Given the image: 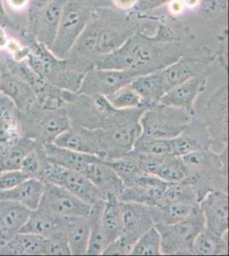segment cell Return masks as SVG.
Returning <instances> with one entry per match:
<instances>
[{"instance_id":"obj_1","label":"cell","mask_w":229,"mask_h":256,"mask_svg":"<svg viewBox=\"0 0 229 256\" xmlns=\"http://www.w3.org/2000/svg\"><path fill=\"white\" fill-rule=\"evenodd\" d=\"M190 48L170 26L159 25L153 35L138 30L117 49L97 59L93 68L129 70L140 74L162 70L185 55Z\"/></svg>"},{"instance_id":"obj_2","label":"cell","mask_w":229,"mask_h":256,"mask_svg":"<svg viewBox=\"0 0 229 256\" xmlns=\"http://www.w3.org/2000/svg\"><path fill=\"white\" fill-rule=\"evenodd\" d=\"M181 159L187 171L185 180L194 187L199 202L211 190L227 192V148L220 153L211 148L192 152Z\"/></svg>"},{"instance_id":"obj_3","label":"cell","mask_w":229,"mask_h":256,"mask_svg":"<svg viewBox=\"0 0 229 256\" xmlns=\"http://www.w3.org/2000/svg\"><path fill=\"white\" fill-rule=\"evenodd\" d=\"M22 137L30 138L41 143H53L58 135L71 128L65 108H45L38 102L25 113L19 111Z\"/></svg>"},{"instance_id":"obj_4","label":"cell","mask_w":229,"mask_h":256,"mask_svg":"<svg viewBox=\"0 0 229 256\" xmlns=\"http://www.w3.org/2000/svg\"><path fill=\"white\" fill-rule=\"evenodd\" d=\"M93 7L86 0H67L62 13L60 22L51 52L56 58L65 60L74 44L90 20Z\"/></svg>"},{"instance_id":"obj_5","label":"cell","mask_w":229,"mask_h":256,"mask_svg":"<svg viewBox=\"0 0 229 256\" xmlns=\"http://www.w3.org/2000/svg\"><path fill=\"white\" fill-rule=\"evenodd\" d=\"M194 116L181 108L157 104L147 108L139 119L141 134L146 137L172 140L182 132Z\"/></svg>"},{"instance_id":"obj_6","label":"cell","mask_w":229,"mask_h":256,"mask_svg":"<svg viewBox=\"0 0 229 256\" xmlns=\"http://www.w3.org/2000/svg\"><path fill=\"white\" fill-rule=\"evenodd\" d=\"M195 117L203 123L211 140V148L220 153L228 144V86L224 84L215 89L203 104Z\"/></svg>"},{"instance_id":"obj_7","label":"cell","mask_w":229,"mask_h":256,"mask_svg":"<svg viewBox=\"0 0 229 256\" xmlns=\"http://www.w3.org/2000/svg\"><path fill=\"white\" fill-rule=\"evenodd\" d=\"M161 236V252L164 256H192L195 238L204 228L199 206L187 218L173 224H155Z\"/></svg>"},{"instance_id":"obj_8","label":"cell","mask_w":229,"mask_h":256,"mask_svg":"<svg viewBox=\"0 0 229 256\" xmlns=\"http://www.w3.org/2000/svg\"><path fill=\"white\" fill-rule=\"evenodd\" d=\"M101 28L99 36L98 52L99 56L106 55L119 48L131 35L139 28V22L133 16L110 7H98Z\"/></svg>"},{"instance_id":"obj_9","label":"cell","mask_w":229,"mask_h":256,"mask_svg":"<svg viewBox=\"0 0 229 256\" xmlns=\"http://www.w3.org/2000/svg\"><path fill=\"white\" fill-rule=\"evenodd\" d=\"M41 180L45 183L54 184L64 187L90 205L105 200L101 192L83 172L64 168L50 162L48 160L44 166Z\"/></svg>"},{"instance_id":"obj_10","label":"cell","mask_w":229,"mask_h":256,"mask_svg":"<svg viewBox=\"0 0 229 256\" xmlns=\"http://www.w3.org/2000/svg\"><path fill=\"white\" fill-rule=\"evenodd\" d=\"M100 28V16L98 7H96L85 30L65 59L69 70L85 74L93 68L96 60L99 58L98 44Z\"/></svg>"},{"instance_id":"obj_11","label":"cell","mask_w":229,"mask_h":256,"mask_svg":"<svg viewBox=\"0 0 229 256\" xmlns=\"http://www.w3.org/2000/svg\"><path fill=\"white\" fill-rule=\"evenodd\" d=\"M140 74L129 70L92 68L84 74L79 92L87 96H110L130 84Z\"/></svg>"},{"instance_id":"obj_12","label":"cell","mask_w":229,"mask_h":256,"mask_svg":"<svg viewBox=\"0 0 229 256\" xmlns=\"http://www.w3.org/2000/svg\"><path fill=\"white\" fill-rule=\"evenodd\" d=\"M92 205L85 202L64 187L46 183L39 210L62 217L87 216Z\"/></svg>"},{"instance_id":"obj_13","label":"cell","mask_w":229,"mask_h":256,"mask_svg":"<svg viewBox=\"0 0 229 256\" xmlns=\"http://www.w3.org/2000/svg\"><path fill=\"white\" fill-rule=\"evenodd\" d=\"M168 184L156 175L142 172L134 183L123 188L117 199L123 202H134L149 207H157L162 204Z\"/></svg>"},{"instance_id":"obj_14","label":"cell","mask_w":229,"mask_h":256,"mask_svg":"<svg viewBox=\"0 0 229 256\" xmlns=\"http://www.w3.org/2000/svg\"><path fill=\"white\" fill-rule=\"evenodd\" d=\"M67 0H53L40 12L28 18L27 32L50 49L55 40L62 13Z\"/></svg>"},{"instance_id":"obj_15","label":"cell","mask_w":229,"mask_h":256,"mask_svg":"<svg viewBox=\"0 0 229 256\" xmlns=\"http://www.w3.org/2000/svg\"><path fill=\"white\" fill-rule=\"evenodd\" d=\"M214 58L185 55L162 70L166 92L175 86L200 76L209 77Z\"/></svg>"},{"instance_id":"obj_16","label":"cell","mask_w":229,"mask_h":256,"mask_svg":"<svg viewBox=\"0 0 229 256\" xmlns=\"http://www.w3.org/2000/svg\"><path fill=\"white\" fill-rule=\"evenodd\" d=\"M206 228L220 235L228 232V194L222 190H209L198 204Z\"/></svg>"},{"instance_id":"obj_17","label":"cell","mask_w":229,"mask_h":256,"mask_svg":"<svg viewBox=\"0 0 229 256\" xmlns=\"http://www.w3.org/2000/svg\"><path fill=\"white\" fill-rule=\"evenodd\" d=\"M53 143L62 148L93 154L100 159L103 158L101 137L99 129H90L79 126H71L67 131L58 135Z\"/></svg>"},{"instance_id":"obj_18","label":"cell","mask_w":229,"mask_h":256,"mask_svg":"<svg viewBox=\"0 0 229 256\" xmlns=\"http://www.w3.org/2000/svg\"><path fill=\"white\" fill-rule=\"evenodd\" d=\"M207 82V76H200L183 82L167 90L158 102L181 108L195 116L197 98L205 90Z\"/></svg>"},{"instance_id":"obj_19","label":"cell","mask_w":229,"mask_h":256,"mask_svg":"<svg viewBox=\"0 0 229 256\" xmlns=\"http://www.w3.org/2000/svg\"><path fill=\"white\" fill-rule=\"evenodd\" d=\"M171 146L172 154L181 158L210 148L211 140L203 123L194 116L181 134L172 138Z\"/></svg>"},{"instance_id":"obj_20","label":"cell","mask_w":229,"mask_h":256,"mask_svg":"<svg viewBox=\"0 0 229 256\" xmlns=\"http://www.w3.org/2000/svg\"><path fill=\"white\" fill-rule=\"evenodd\" d=\"M66 218L39 210L30 214L21 232L34 233L46 239H66Z\"/></svg>"},{"instance_id":"obj_21","label":"cell","mask_w":229,"mask_h":256,"mask_svg":"<svg viewBox=\"0 0 229 256\" xmlns=\"http://www.w3.org/2000/svg\"><path fill=\"white\" fill-rule=\"evenodd\" d=\"M119 208L123 232L139 239L146 230L155 226L151 207L119 201Z\"/></svg>"},{"instance_id":"obj_22","label":"cell","mask_w":229,"mask_h":256,"mask_svg":"<svg viewBox=\"0 0 229 256\" xmlns=\"http://www.w3.org/2000/svg\"><path fill=\"white\" fill-rule=\"evenodd\" d=\"M19 110L12 99L0 92V154L22 138Z\"/></svg>"},{"instance_id":"obj_23","label":"cell","mask_w":229,"mask_h":256,"mask_svg":"<svg viewBox=\"0 0 229 256\" xmlns=\"http://www.w3.org/2000/svg\"><path fill=\"white\" fill-rule=\"evenodd\" d=\"M82 172L99 189L105 199L118 198L125 187L121 178L103 160L91 163Z\"/></svg>"},{"instance_id":"obj_24","label":"cell","mask_w":229,"mask_h":256,"mask_svg":"<svg viewBox=\"0 0 229 256\" xmlns=\"http://www.w3.org/2000/svg\"><path fill=\"white\" fill-rule=\"evenodd\" d=\"M0 92L12 99L18 110L23 113L31 110L38 102L32 86L14 74L1 76Z\"/></svg>"},{"instance_id":"obj_25","label":"cell","mask_w":229,"mask_h":256,"mask_svg":"<svg viewBox=\"0 0 229 256\" xmlns=\"http://www.w3.org/2000/svg\"><path fill=\"white\" fill-rule=\"evenodd\" d=\"M31 212L18 202L0 199V240L6 242L21 232Z\"/></svg>"},{"instance_id":"obj_26","label":"cell","mask_w":229,"mask_h":256,"mask_svg":"<svg viewBox=\"0 0 229 256\" xmlns=\"http://www.w3.org/2000/svg\"><path fill=\"white\" fill-rule=\"evenodd\" d=\"M42 147L45 156L50 162L73 171L82 172L91 163L102 160L93 154L62 148L53 143H42Z\"/></svg>"},{"instance_id":"obj_27","label":"cell","mask_w":229,"mask_h":256,"mask_svg":"<svg viewBox=\"0 0 229 256\" xmlns=\"http://www.w3.org/2000/svg\"><path fill=\"white\" fill-rule=\"evenodd\" d=\"M45 186L44 181L29 178L12 189L0 192V199L16 202L34 211L40 206Z\"/></svg>"},{"instance_id":"obj_28","label":"cell","mask_w":229,"mask_h":256,"mask_svg":"<svg viewBox=\"0 0 229 256\" xmlns=\"http://www.w3.org/2000/svg\"><path fill=\"white\" fill-rule=\"evenodd\" d=\"M162 70L137 76L130 83L131 88L139 94L146 108L158 104L166 92Z\"/></svg>"},{"instance_id":"obj_29","label":"cell","mask_w":229,"mask_h":256,"mask_svg":"<svg viewBox=\"0 0 229 256\" xmlns=\"http://www.w3.org/2000/svg\"><path fill=\"white\" fill-rule=\"evenodd\" d=\"M66 238L70 254H87L90 239V224L87 216L66 218Z\"/></svg>"},{"instance_id":"obj_30","label":"cell","mask_w":229,"mask_h":256,"mask_svg":"<svg viewBox=\"0 0 229 256\" xmlns=\"http://www.w3.org/2000/svg\"><path fill=\"white\" fill-rule=\"evenodd\" d=\"M46 240L34 233H18L13 238L5 242L2 254L45 256Z\"/></svg>"},{"instance_id":"obj_31","label":"cell","mask_w":229,"mask_h":256,"mask_svg":"<svg viewBox=\"0 0 229 256\" xmlns=\"http://www.w3.org/2000/svg\"><path fill=\"white\" fill-rule=\"evenodd\" d=\"M228 254L227 235H220L204 226L192 244V256Z\"/></svg>"},{"instance_id":"obj_32","label":"cell","mask_w":229,"mask_h":256,"mask_svg":"<svg viewBox=\"0 0 229 256\" xmlns=\"http://www.w3.org/2000/svg\"><path fill=\"white\" fill-rule=\"evenodd\" d=\"M105 204V200L93 204L89 214L87 216L90 224V239L87 248V256L102 254L103 251L109 244L102 222V214Z\"/></svg>"},{"instance_id":"obj_33","label":"cell","mask_w":229,"mask_h":256,"mask_svg":"<svg viewBox=\"0 0 229 256\" xmlns=\"http://www.w3.org/2000/svg\"><path fill=\"white\" fill-rule=\"evenodd\" d=\"M198 207L197 205L185 204H163L151 207L155 224H173L191 216Z\"/></svg>"},{"instance_id":"obj_34","label":"cell","mask_w":229,"mask_h":256,"mask_svg":"<svg viewBox=\"0 0 229 256\" xmlns=\"http://www.w3.org/2000/svg\"><path fill=\"white\" fill-rule=\"evenodd\" d=\"M39 143L41 142L23 136L17 143L0 154L2 170H20L24 158L29 152L34 150Z\"/></svg>"},{"instance_id":"obj_35","label":"cell","mask_w":229,"mask_h":256,"mask_svg":"<svg viewBox=\"0 0 229 256\" xmlns=\"http://www.w3.org/2000/svg\"><path fill=\"white\" fill-rule=\"evenodd\" d=\"M102 222L108 244H110L123 232L119 201L117 198L105 199V208L102 214Z\"/></svg>"},{"instance_id":"obj_36","label":"cell","mask_w":229,"mask_h":256,"mask_svg":"<svg viewBox=\"0 0 229 256\" xmlns=\"http://www.w3.org/2000/svg\"><path fill=\"white\" fill-rule=\"evenodd\" d=\"M199 202L194 187L186 180L176 183H168L164 192L162 204H185L197 205ZM161 206V205H160Z\"/></svg>"},{"instance_id":"obj_37","label":"cell","mask_w":229,"mask_h":256,"mask_svg":"<svg viewBox=\"0 0 229 256\" xmlns=\"http://www.w3.org/2000/svg\"><path fill=\"white\" fill-rule=\"evenodd\" d=\"M156 176L167 183H176L186 178L187 171L181 158L167 154L164 156Z\"/></svg>"},{"instance_id":"obj_38","label":"cell","mask_w":229,"mask_h":256,"mask_svg":"<svg viewBox=\"0 0 229 256\" xmlns=\"http://www.w3.org/2000/svg\"><path fill=\"white\" fill-rule=\"evenodd\" d=\"M103 160L121 178L125 186H131L134 183L135 178L143 172L138 166L136 160L130 153L122 158Z\"/></svg>"},{"instance_id":"obj_39","label":"cell","mask_w":229,"mask_h":256,"mask_svg":"<svg viewBox=\"0 0 229 256\" xmlns=\"http://www.w3.org/2000/svg\"><path fill=\"white\" fill-rule=\"evenodd\" d=\"M132 256H161V236L157 227H151L139 236L134 244Z\"/></svg>"},{"instance_id":"obj_40","label":"cell","mask_w":229,"mask_h":256,"mask_svg":"<svg viewBox=\"0 0 229 256\" xmlns=\"http://www.w3.org/2000/svg\"><path fill=\"white\" fill-rule=\"evenodd\" d=\"M107 99L113 108L119 110L145 107L143 105L141 98L131 88L130 84L116 90V92L107 96Z\"/></svg>"},{"instance_id":"obj_41","label":"cell","mask_w":229,"mask_h":256,"mask_svg":"<svg viewBox=\"0 0 229 256\" xmlns=\"http://www.w3.org/2000/svg\"><path fill=\"white\" fill-rule=\"evenodd\" d=\"M131 152L149 154H172L171 140L153 138L140 134Z\"/></svg>"},{"instance_id":"obj_42","label":"cell","mask_w":229,"mask_h":256,"mask_svg":"<svg viewBox=\"0 0 229 256\" xmlns=\"http://www.w3.org/2000/svg\"><path fill=\"white\" fill-rule=\"evenodd\" d=\"M47 159L44 153L42 143H39L37 147L29 152L24 158L20 170L29 178L41 180L43 172L44 166L47 163Z\"/></svg>"},{"instance_id":"obj_43","label":"cell","mask_w":229,"mask_h":256,"mask_svg":"<svg viewBox=\"0 0 229 256\" xmlns=\"http://www.w3.org/2000/svg\"><path fill=\"white\" fill-rule=\"evenodd\" d=\"M138 239L128 233L122 232L117 238L108 244L103 251V256H128Z\"/></svg>"},{"instance_id":"obj_44","label":"cell","mask_w":229,"mask_h":256,"mask_svg":"<svg viewBox=\"0 0 229 256\" xmlns=\"http://www.w3.org/2000/svg\"><path fill=\"white\" fill-rule=\"evenodd\" d=\"M29 178L22 170H7L0 172V192L12 189Z\"/></svg>"},{"instance_id":"obj_45","label":"cell","mask_w":229,"mask_h":256,"mask_svg":"<svg viewBox=\"0 0 229 256\" xmlns=\"http://www.w3.org/2000/svg\"><path fill=\"white\" fill-rule=\"evenodd\" d=\"M170 0H138L134 9L132 10L139 18H145L156 10L166 6Z\"/></svg>"},{"instance_id":"obj_46","label":"cell","mask_w":229,"mask_h":256,"mask_svg":"<svg viewBox=\"0 0 229 256\" xmlns=\"http://www.w3.org/2000/svg\"><path fill=\"white\" fill-rule=\"evenodd\" d=\"M70 251L66 239H47L45 256H70Z\"/></svg>"},{"instance_id":"obj_47","label":"cell","mask_w":229,"mask_h":256,"mask_svg":"<svg viewBox=\"0 0 229 256\" xmlns=\"http://www.w3.org/2000/svg\"><path fill=\"white\" fill-rule=\"evenodd\" d=\"M168 10L170 15L173 16H178L182 15L186 12V8L183 0H170L167 4Z\"/></svg>"},{"instance_id":"obj_48","label":"cell","mask_w":229,"mask_h":256,"mask_svg":"<svg viewBox=\"0 0 229 256\" xmlns=\"http://www.w3.org/2000/svg\"><path fill=\"white\" fill-rule=\"evenodd\" d=\"M111 6L118 10L132 12L136 6L138 0H110Z\"/></svg>"},{"instance_id":"obj_49","label":"cell","mask_w":229,"mask_h":256,"mask_svg":"<svg viewBox=\"0 0 229 256\" xmlns=\"http://www.w3.org/2000/svg\"><path fill=\"white\" fill-rule=\"evenodd\" d=\"M6 26H10L14 30H18L17 24H15L11 19H10L8 15L6 14V10L4 8L3 2L2 0H0V28H6Z\"/></svg>"},{"instance_id":"obj_50","label":"cell","mask_w":229,"mask_h":256,"mask_svg":"<svg viewBox=\"0 0 229 256\" xmlns=\"http://www.w3.org/2000/svg\"><path fill=\"white\" fill-rule=\"evenodd\" d=\"M31 0H6L10 8L14 10H23L28 8Z\"/></svg>"},{"instance_id":"obj_51","label":"cell","mask_w":229,"mask_h":256,"mask_svg":"<svg viewBox=\"0 0 229 256\" xmlns=\"http://www.w3.org/2000/svg\"><path fill=\"white\" fill-rule=\"evenodd\" d=\"M183 2L185 4L186 10H195L202 6L203 0H183Z\"/></svg>"},{"instance_id":"obj_52","label":"cell","mask_w":229,"mask_h":256,"mask_svg":"<svg viewBox=\"0 0 229 256\" xmlns=\"http://www.w3.org/2000/svg\"><path fill=\"white\" fill-rule=\"evenodd\" d=\"M8 43H9V40L6 35V31L4 30V28H0V50L7 47Z\"/></svg>"},{"instance_id":"obj_53","label":"cell","mask_w":229,"mask_h":256,"mask_svg":"<svg viewBox=\"0 0 229 256\" xmlns=\"http://www.w3.org/2000/svg\"><path fill=\"white\" fill-rule=\"evenodd\" d=\"M209 2L211 3L214 9H215L216 7H224L225 8L227 0H209Z\"/></svg>"},{"instance_id":"obj_54","label":"cell","mask_w":229,"mask_h":256,"mask_svg":"<svg viewBox=\"0 0 229 256\" xmlns=\"http://www.w3.org/2000/svg\"><path fill=\"white\" fill-rule=\"evenodd\" d=\"M4 244H5V242L0 240V254H2V250H3Z\"/></svg>"},{"instance_id":"obj_55","label":"cell","mask_w":229,"mask_h":256,"mask_svg":"<svg viewBox=\"0 0 229 256\" xmlns=\"http://www.w3.org/2000/svg\"><path fill=\"white\" fill-rule=\"evenodd\" d=\"M3 172V170H2V166H1V162H0V172Z\"/></svg>"},{"instance_id":"obj_56","label":"cell","mask_w":229,"mask_h":256,"mask_svg":"<svg viewBox=\"0 0 229 256\" xmlns=\"http://www.w3.org/2000/svg\"><path fill=\"white\" fill-rule=\"evenodd\" d=\"M0 77H1V76H0Z\"/></svg>"}]
</instances>
